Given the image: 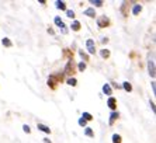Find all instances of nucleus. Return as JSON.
Wrapping results in <instances>:
<instances>
[{"label":"nucleus","mask_w":156,"mask_h":143,"mask_svg":"<svg viewBox=\"0 0 156 143\" xmlns=\"http://www.w3.org/2000/svg\"><path fill=\"white\" fill-rule=\"evenodd\" d=\"M62 77H63L62 75H52V76H49V79H48V86L51 87V89H55L56 83L62 82Z\"/></svg>","instance_id":"f257e3e1"},{"label":"nucleus","mask_w":156,"mask_h":143,"mask_svg":"<svg viewBox=\"0 0 156 143\" xmlns=\"http://www.w3.org/2000/svg\"><path fill=\"white\" fill-rule=\"evenodd\" d=\"M97 25L100 28H105L107 25H110V20L108 17H105V16H101V17L97 18Z\"/></svg>","instance_id":"f03ea898"},{"label":"nucleus","mask_w":156,"mask_h":143,"mask_svg":"<svg viewBox=\"0 0 156 143\" xmlns=\"http://www.w3.org/2000/svg\"><path fill=\"white\" fill-rule=\"evenodd\" d=\"M54 23L62 30V34H68V28H66V25L63 24V21H62L61 18H59V17H55L54 18Z\"/></svg>","instance_id":"7ed1b4c3"},{"label":"nucleus","mask_w":156,"mask_h":143,"mask_svg":"<svg viewBox=\"0 0 156 143\" xmlns=\"http://www.w3.org/2000/svg\"><path fill=\"white\" fill-rule=\"evenodd\" d=\"M63 73H65V75H69V76H72L73 73H75V68H73V59H70V61L68 62V65H66V68H65V70H63Z\"/></svg>","instance_id":"20e7f679"},{"label":"nucleus","mask_w":156,"mask_h":143,"mask_svg":"<svg viewBox=\"0 0 156 143\" xmlns=\"http://www.w3.org/2000/svg\"><path fill=\"white\" fill-rule=\"evenodd\" d=\"M86 47H87V52H89V54H94L96 52V45H94V41L93 40H87L86 41Z\"/></svg>","instance_id":"39448f33"},{"label":"nucleus","mask_w":156,"mask_h":143,"mask_svg":"<svg viewBox=\"0 0 156 143\" xmlns=\"http://www.w3.org/2000/svg\"><path fill=\"white\" fill-rule=\"evenodd\" d=\"M107 105H108L110 110H113V111H114V110L117 108V100L114 98V97H110L108 101H107Z\"/></svg>","instance_id":"423d86ee"},{"label":"nucleus","mask_w":156,"mask_h":143,"mask_svg":"<svg viewBox=\"0 0 156 143\" xmlns=\"http://www.w3.org/2000/svg\"><path fill=\"white\" fill-rule=\"evenodd\" d=\"M148 70H149L151 77H155V62H153V61H149L148 62Z\"/></svg>","instance_id":"0eeeda50"},{"label":"nucleus","mask_w":156,"mask_h":143,"mask_svg":"<svg viewBox=\"0 0 156 143\" xmlns=\"http://www.w3.org/2000/svg\"><path fill=\"white\" fill-rule=\"evenodd\" d=\"M118 117H120V114L115 111H113L111 114H110V125H114V122H115V119H118Z\"/></svg>","instance_id":"6e6552de"},{"label":"nucleus","mask_w":156,"mask_h":143,"mask_svg":"<svg viewBox=\"0 0 156 143\" xmlns=\"http://www.w3.org/2000/svg\"><path fill=\"white\" fill-rule=\"evenodd\" d=\"M84 16H87V17H91V18H94L96 17V11H94V9H86L84 10Z\"/></svg>","instance_id":"1a4fd4ad"},{"label":"nucleus","mask_w":156,"mask_h":143,"mask_svg":"<svg viewBox=\"0 0 156 143\" xmlns=\"http://www.w3.org/2000/svg\"><path fill=\"white\" fill-rule=\"evenodd\" d=\"M37 128L40 129V131H42V132H45V133H51V129H49V126L44 125V124H38V125H37Z\"/></svg>","instance_id":"9d476101"},{"label":"nucleus","mask_w":156,"mask_h":143,"mask_svg":"<svg viewBox=\"0 0 156 143\" xmlns=\"http://www.w3.org/2000/svg\"><path fill=\"white\" fill-rule=\"evenodd\" d=\"M103 93L107 94V96H111V94H113V90H111L110 84H104V86H103Z\"/></svg>","instance_id":"9b49d317"},{"label":"nucleus","mask_w":156,"mask_h":143,"mask_svg":"<svg viewBox=\"0 0 156 143\" xmlns=\"http://www.w3.org/2000/svg\"><path fill=\"white\" fill-rule=\"evenodd\" d=\"M141 11H142V6H141V4H135L134 9H132V14H134V16H138Z\"/></svg>","instance_id":"f8f14e48"},{"label":"nucleus","mask_w":156,"mask_h":143,"mask_svg":"<svg viewBox=\"0 0 156 143\" xmlns=\"http://www.w3.org/2000/svg\"><path fill=\"white\" fill-rule=\"evenodd\" d=\"M100 56H101L103 59H108L110 58V51L108 49H101L100 51Z\"/></svg>","instance_id":"ddd939ff"},{"label":"nucleus","mask_w":156,"mask_h":143,"mask_svg":"<svg viewBox=\"0 0 156 143\" xmlns=\"http://www.w3.org/2000/svg\"><path fill=\"white\" fill-rule=\"evenodd\" d=\"M122 87H124V90H125V91H128V93H131V91H132V86H131V83H128V82H124L122 83Z\"/></svg>","instance_id":"4468645a"},{"label":"nucleus","mask_w":156,"mask_h":143,"mask_svg":"<svg viewBox=\"0 0 156 143\" xmlns=\"http://www.w3.org/2000/svg\"><path fill=\"white\" fill-rule=\"evenodd\" d=\"M56 9H59V10H65V9H66V3H65V2L58 0V2H56Z\"/></svg>","instance_id":"2eb2a0df"},{"label":"nucleus","mask_w":156,"mask_h":143,"mask_svg":"<svg viewBox=\"0 0 156 143\" xmlns=\"http://www.w3.org/2000/svg\"><path fill=\"white\" fill-rule=\"evenodd\" d=\"M2 44H3L4 47H7V48H10V47H13V42H11L9 38H3L2 40Z\"/></svg>","instance_id":"dca6fc26"},{"label":"nucleus","mask_w":156,"mask_h":143,"mask_svg":"<svg viewBox=\"0 0 156 143\" xmlns=\"http://www.w3.org/2000/svg\"><path fill=\"white\" fill-rule=\"evenodd\" d=\"M66 83H68L69 86L75 87V86H76V84H77V80L75 79V77H69V79H68V82H66Z\"/></svg>","instance_id":"f3484780"},{"label":"nucleus","mask_w":156,"mask_h":143,"mask_svg":"<svg viewBox=\"0 0 156 143\" xmlns=\"http://www.w3.org/2000/svg\"><path fill=\"white\" fill-rule=\"evenodd\" d=\"M82 118L84 119V121H91L93 119V117H91V114H89V112H83V115H82Z\"/></svg>","instance_id":"a211bd4d"},{"label":"nucleus","mask_w":156,"mask_h":143,"mask_svg":"<svg viewBox=\"0 0 156 143\" xmlns=\"http://www.w3.org/2000/svg\"><path fill=\"white\" fill-rule=\"evenodd\" d=\"M72 30L73 31H79L80 30V23L79 21H73L72 23Z\"/></svg>","instance_id":"6ab92c4d"},{"label":"nucleus","mask_w":156,"mask_h":143,"mask_svg":"<svg viewBox=\"0 0 156 143\" xmlns=\"http://www.w3.org/2000/svg\"><path fill=\"white\" fill-rule=\"evenodd\" d=\"M90 3L93 4V6H97V7H103V4H104L101 0H91Z\"/></svg>","instance_id":"aec40b11"},{"label":"nucleus","mask_w":156,"mask_h":143,"mask_svg":"<svg viewBox=\"0 0 156 143\" xmlns=\"http://www.w3.org/2000/svg\"><path fill=\"white\" fill-rule=\"evenodd\" d=\"M84 135L89 136V138H93V136H94V132L91 131V128H86V131H84Z\"/></svg>","instance_id":"412c9836"},{"label":"nucleus","mask_w":156,"mask_h":143,"mask_svg":"<svg viewBox=\"0 0 156 143\" xmlns=\"http://www.w3.org/2000/svg\"><path fill=\"white\" fill-rule=\"evenodd\" d=\"M122 142V139H121V136L120 135H113V143H121Z\"/></svg>","instance_id":"4be33fe9"},{"label":"nucleus","mask_w":156,"mask_h":143,"mask_svg":"<svg viewBox=\"0 0 156 143\" xmlns=\"http://www.w3.org/2000/svg\"><path fill=\"white\" fill-rule=\"evenodd\" d=\"M127 6H128V3L125 2V3H122V7H121V11H122V14L127 17Z\"/></svg>","instance_id":"5701e85b"},{"label":"nucleus","mask_w":156,"mask_h":143,"mask_svg":"<svg viewBox=\"0 0 156 143\" xmlns=\"http://www.w3.org/2000/svg\"><path fill=\"white\" fill-rule=\"evenodd\" d=\"M79 70L80 72L86 70V63H84V62H80V63H79Z\"/></svg>","instance_id":"b1692460"},{"label":"nucleus","mask_w":156,"mask_h":143,"mask_svg":"<svg viewBox=\"0 0 156 143\" xmlns=\"http://www.w3.org/2000/svg\"><path fill=\"white\" fill-rule=\"evenodd\" d=\"M66 16H68L69 18H73V17H75V11H73V10H68V11H66Z\"/></svg>","instance_id":"393cba45"},{"label":"nucleus","mask_w":156,"mask_h":143,"mask_svg":"<svg viewBox=\"0 0 156 143\" xmlns=\"http://www.w3.org/2000/svg\"><path fill=\"white\" fill-rule=\"evenodd\" d=\"M23 131H24L26 133H30V132H31V129H30L28 125H23Z\"/></svg>","instance_id":"a878e982"},{"label":"nucleus","mask_w":156,"mask_h":143,"mask_svg":"<svg viewBox=\"0 0 156 143\" xmlns=\"http://www.w3.org/2000/svg\"><path fill=\"white\" fill-rule=\"evenodd\" d=\"M80 56H82V58H83V59H84V61H87V59H89V56H87V55H86V54H84V52H83V51H80Z\"/></svg>","instance_id":"bb28decb"},{"label":"nucleus","mask_w":156,"mask_h":143,"mask_svg":"<svg viewBox=\"0 0 156 143\" xmlns=\"http://www.w3.org/2000/svg\"><path fill=\"white\" fill-rule=\"evenodd\" d=\"M79 125H80V126H86V121H84L83 118H80V119H79Z\"/></svg>","instance_id":"cd10ccee"},{"label":"nucleus","mask_w":156,"mask_h":143,"mask_svg":"<svg viewBox=\"0 0 156 143\" xmlns=\"http://www.w3.org/2000/svg\"><path fill=\"white\" fill-rule=\"evenodd\" d=\"M48 34H51V35H54V34H55L54 30H52V28H48Z\"/></svg>","instance_id":"c85d7f7f"},{"label":"nucleus","mask_w":156,"mask_h":143,"mask_svg":"<svg viewBox=\"0 0 156 143\" xmlns=\"http://www.w3.org/2000/svg\"><path fill=\"white\" fill-rule=\"evenodd\" d=\"M151 108H152V111L155 112V104H153V101H151Z\"/></svg>","instance_id":"c756f323"},{"label":"nucleus","mask_w":156,"mask_h":143,"mask_svg":"<svg viewBox=\"0 0 156 143\" xmlns=\"http://www.w3.org/2000/svg\"><path fill=\"white\" fill-rule=\"evenodd\" d=\"M42 140H44V143H52V142H51V140L48 139V138H45V139H42Z\"/></svg>","instance_id":"7c9ffc66"}]
</instances>
